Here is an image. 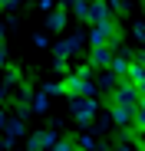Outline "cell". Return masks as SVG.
I'll return each instance as SVG.
<instances>
[{"instance_id":"1","label":"cell","mask_w":145,"mask_h":151,"mask_svg":"<svg viewBox=\"0 0 145 151\" xmlns=\"http://www.w3.org/2000/svg\"><path fill=\"white\" fill-rule=\"evenodd\" d=\"M89 43H92V49H99V46H112V43H119V33H115V23H112V20H102V23H92V33H89Z\"/></svg>"},{"instance_id":"2","label":"cell","mask_w":145,"mask_h":151,"mask_svg":"<svg viewBox=\"0 0 145 151\" xmlns=\"http://www.w3.org/2000/svg\"><path fill=\"white\" fill-rule=\"evenodd\" d=\"M63 92H66V95H76V99H92V95H96V86H92L89 79H83V76L72 72V76L63 79Z\"/></svg>"},{"instance_id":"3","label":"cell","mask_w":145,"mask_h":151,"mask_svg":"<svg viewBox=\"0 0 145 151\" xmlns=\"http://www.w3.org/2000/svg\"><path fill=\"white\" fill-rule=\"evenodd\" d=\"M138 102H142V95H138V89H135L132 82H119V86L112 89V105H125V109H138Z\"/></svg>"},{"instance_id":"4","label":"cell","mask_w":145,"mask_h":151,"mask_svg":"<svg viewBox=\"0 0 145 151\" xmlns=\"http://www.w3.org/2000/svg\"><path fill=\"white\" fill-rule=\"evenodd\" d=\"M72 115H76L79 125H89L96 118V99H76L72 102Z\"/></svg>"},{"instance_id":"5","label":"cell","mask_w":145,"mask_h":151,"mask_svg":"<svg viewBox=\"0 0 145 151\" xmlns=\"http://www.w3.org/2000/svg\"><path fill=\"white\" fill-rule=\"evenodd\" d=\"M59 138L53 135V132H36L33 138H30V151H46L50 145H56Z\"/></svg>"},{"instance_id":"6","label":"cell","mask_w":145,"mask_h":151,"mask_svg":"<svg viewBox=\"0 0 145 151\" xmlns=\"http://www.w3.org/2000/svg\"><path fill=\"white\" fill-rule=\"evenodd\" d=\"M112 59H115L112 46H99V49H92V66H96V69H106V66H112Z\"/></svg>"},{"instance_id":"7","label":"cell","mask_w":145,"mask_h":151,"mask_svg":"<svg viewBox=\"0 0 145 151\" xmlns=\"http://www.w3.org/2000/svg\"><path fill=\"white\" fill-rule=\"evenodd\" d=\"M125 82H132L135 89L145 82V66H142L138 59H135V63H129V76H125Z\"/></svg>"},{"instance_id":"8","label":"cell","mask_w":145,"mask_h":151,"mask_svg":"<svg viewBox=\"0 0 145 151\" xmlns=\"http://www.w3.org/2000/svg\"><path fill=\"white\" fill-rule=\"evenodd\" d=\"M112 118L119 125H132L135 122V109H125V105H112Z\"/></svg>"},{"instance_id":"9","label":"cell","mask_w":145,"mask_h":151,"mask_svg":"<svg viewBox=\"0 0 145 151\" xmlns=\"http://www.w3.org/2000/svg\"><path fill=\"white\" fill-rule=\"evenodd\" d=\"M66 27V10L63 7H56L53 10V17H50V30H63Z\"/></svg>"},{"instance_id":"10","label":"cell","mask_w":145,"mask_h":151,"mask_svg":"<svg viewBox=\"0 0 145 151\" xmlns=\"http://www.w3.org/2000/svg\"><path fill=\"white\" fill-rule=\"evenodd\" d=\"M72 10H76V17H89V0H72Z\"/></svg>"},{"instance_id":"11","label":"cell","mask_w":145,"mask_h":151,"mask_svg":"<svg viewBox=\"0 0 145 151\" xmlns=\"http://www.w3.org/2000/svg\"><path fill=\"white\" fill-rule=\"evenodd\" d=\"M135 125L145 132V99H142V102H138V109H135Z\"/></svg>"},{"instance_id":"12","label":"cell","mask_w":145,"mask_h":151,"mask_svg":"<svg viewBox=\"0 0 145 151\" xmlns=\"http://www.w3.org/2000/svg\"><path fill=\"white\" fill-rule=\"evenodd\" d=\"M46 102H50V95H46V92H40V95L33 99V109H36V112H43V109H46Z\"/></svg>"},{"instance_id":"13","label":"cell","mask_w":145,"mask_h":151,"mask_svg":"<svg viewBox=\"0 0 145 151\" xmlns=\"http://www.w3.org/2000/svg\"><path fill=\"white\" fill-rule=\"evenodd\" d=\"M23 132V122L17 118V122H7V135H20Z\"/></svg>"},{"instance_id":"14","label":"cell","mask_w":145,"mask_h":151,"mask_svg":"<svg viewBox=\"0 0 145 151\" xmlns=\"http://www.w3.org/2000/svg\"><path fill=\"white\" fill-rule=\"evenodd\" d=\"M43 92H46V95H59V92H63V82H50Z\"/></svg>"},{"instance_id":"15","label":"cell","mask_w":145,"mask_h":151,"mask_svg":"<svg viewBox=\"0 0 145 151\" xmlns=\"http://www.w3.org/2000/svg\"><path fill=\"white\" fill-rule=\"evenodd\" d=\"M132 33H135V36L145 43V23H135V27H132Z\"/></svg>"},{"instance_id":"16","label":"cell","mask_w":145,"mask_h":151,"mask_svg":"<svg viewBox=\"0 0 145 151\" xmlns=\"http://www.w3.org/2000/svg\"><path fill=\"white\" fill-rule=\"evenodd\" d=\"M76 76H83V79H89V76H92V66H79V69H76Z\"/></svg>"},{"instance_id":"17","label":"cell","mask_w":145,"mask_h":151,"mask_svg":"<svg viewBox=\"0 0 145 151\" xmlns=\"http://www.w3.org/2000/svg\"><path fill=\"white\" fill-rule=\"evenodd\" d=\"M79 148H83V151H92V148H96V141H92V138H83V141H79Z\"/></svg>"},{"instance_id":"18","label":"cell","mask_w":145,"mask_h":151,"mask_svg":"<svg viewBox=\"0 0 145 151\" xmlns=\"http://www.w3.org/2000/svg\"><path fill=\"white\" fill-rule=\"evenodd\" d=\"M17 4V0H0V7H13Z\"/></svg>"},{"instance_id":"19","label":"cell","mask_w":145,"mask_h":151,"mask_svg":"<svg viewBox=\"0 0 145 151\" xmlns=\"http://www.w3.org/2000/svg\"><path fill=\"white\" fill-rule=\"evenodd\" d=\"M138 63H142V66H145V53H138Z\"/></svg>"},{"instance_id":"20","label":"cell","mask_w":145,"mask_h":151,"mask_svg":"<svg viewBox=\"0 0 145 151\" xmlns=\"http://www.w3.org/2000/svg\"><path fill=\"white\" fill-rule=\"evenodd\" d=\"M0 125H4V115H0Z\"/></svg>"}]
</instances>
